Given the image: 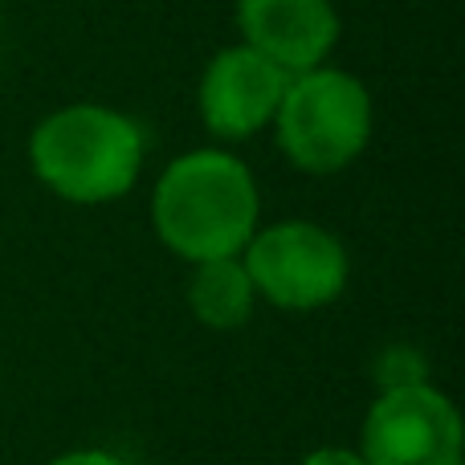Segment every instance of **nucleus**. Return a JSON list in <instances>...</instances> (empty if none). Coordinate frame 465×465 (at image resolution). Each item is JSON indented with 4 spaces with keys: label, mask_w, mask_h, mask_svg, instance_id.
Listing matches in <instances>:
<instances>
[{
    "label": "nucleus",
    "mask_w": 465,
    "mask_h": 465,
    "mask_svg": "<svg viewBox=\"0 0 465 465\" xmlns=\"http://www.w3.org/2000/svg\"><path fill=\"white\" fill-rule=\"evenodd\" d=\"M262 225V193L241 155L196 147L160 172L152 188V229L188 265L237 257Z\"/></svg>",
    "instance_id": "obj_1"
},
{
    "label": "nucleus",
    "mask_w": 465,
    "mask_h": 465,
    "mask_svg": "<svg viewBox=\"0 0 465 465\" xmlns=\"http://www.w3.org/2000/svg\"><path fill=\"white\" fill-rule=\"evenodd\" d=\"M147 139L131 114L106 103H70L29 135V168L70 204H114L139 184Z\"/></svg>",
    "instance_id": "obj_2"
},
{
    "label": "nucleus",
    "mask_w": 465,
    "mask_h": 465,
    "mask_svg": "<svg viewBox=\"0 0 465 465\" xmlns=\"http://www.w3.org/2000/svg\"><path fill=\"white\" fill-rule=\"evenodd\" d=\"M278 147L306 176H335L351 168L371 143L376 103L371 90L339 65H319L306 74H290L286 94L273 114Z\"/></svg>",
    "instance_id": "obj_3"
},
{
    "label": "nucleus",
    "mask_w": 465,
    "mask_h": 465,
    "mask_svg": "<svg viewBox=\"0 0 465 465\" xmlns=\"http://www.w3.org/2000/svg\"><path fill=\"white\" fill-rule=\"evenodd\" d=\"M241 262L253 278L257 302L294 314H311L339 302L351 278V257L343 241L327 225L298 217L257 225L249 245L241 249Z\"/></svg>",
    "instance_id": "obj_4"
},
{
    "label": "nucleus",
    "mask_w": 465,
    "mask_h": 465,
    "mask_svg": "<svg viewBox=\"0 0 465 465\" xmlns=\"http://www.w3.org/2000/svg\"><path fill=\"white\" fill-rule=\"evenodd\" d=\"M355 453L363 458V465H461V412L433 380L417 388L380 392L360 425Z\"/></svg>",
    "instance_id": "obj_5"
},
{
    "label": "nucleus",
    "mask_w": 465,
    "mask_h": 465,
    "mask_svg": "<svg viewBox=\"0 0 465 465\" xmlns=\"http://www.w3.org/2000/svg\"><path fill=\"white\" fill-rule=\"evenodd\" d=\"M290 74L249 45H225L204 65L196 86V111L209 135L221 143H245L262 135L278 114Z\"/></svg>",
    "instance_id": "obj_6"
},
{
    "label": "nucleus",
    "mask_w": 465,
    "mask_h": 465,
    "mask_svg": "<svg viewBox=\"0 0 465 465\" xmlns=\"http://www.w3.org/2000/svg\"><path fill=\"white\" fill-rule=\"evenodd\" d=\"M237 33L278 70L306 74L331 62L343 21L335 0H237Z\"/></svg>",
    "instance_id": "obj_7"
},
{
    "label": "nucleus",
    "mask_w": 465,
    "mask_h": 465,
    "mask_svg": "<svg viewBox=\"0 0 465 465\" xmlns=\"http://www.w3.org/2000/svg\"><path fill=\"white\" fill-rule=\"evenodd\" d=\"M188 311L209 331H241L257 311V290L245 262L237 257H213L196 262L188 278Z\"/></svg>",
    "instance_id": "obj_8"
},
{
    "label": "nucleus",
    "mask_w": 465,
    "mask_h": 465,
    "mask_svg": "<svg viewBox=\"0 0 465 465\" xmlns=\"http://www.w3.org/2000/svg\"><path fill=\"white\" fill-rule=\"evenodd\" d=\"M371 380H376L380 392H396V388H417L429 384V368H425V355L409 343H392L376 355L371 363Z\"/></svg>",
    "instance_id": "obj_9"
},
{
    "label": "nucleus",
    "mask_w": 465,
    "mask_h": 465,
    "mask_svg": "<svg viewBox=\"0 0 465 465\" xmlns=\"http://www.w3.org/2000/svg\"><path fill=\"white\" fill-rule=\"evenodd\" d=\"M49 465H127V461L111 450H70V453H57Z\"/></svg>",
    "instance_id": "obj_10"
},
{
    "label": "nucleus",
    "mask_w": 465,
    "mask_h": 465,
    "mask_svg": "<svg viewBox=\"0 0 465 465\" xmlns=\"http://www.w3.org/2000/svg\"><path fill=\"white\" fill-rule=\"evenodd\" d=\"M298 465H363V458L355 450H343V445H322V450L306 453Z\"/></svg>",
    "instance_id": "obj_11"
},
{
    "label": "nucleus",
    "mask_w": 465,
    "mask_h": 465,
    "mask_svg": "<svg viewBox=\"0 0 465 465\" xmlns=\"http://www.w3.org/2000/svg\"><path fill=\"white\" fill-rule=\"evenodd\" d=\"M0 25H5V0H0Z\"/></svg>",
    "instance_id": "obj_12"
}]
</instances>
